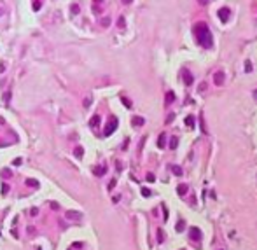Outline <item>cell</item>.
<instances>
[{
    "label": "cell",
    "instance_id": "cell-1",
    "mask_svg": "<svg viewBox=\"0 0 257 250\" xmlns=\"http://www.w3.org/2000/svg\"><path fill=\"white\" fill-rule=\"evenodd\" d=\"M194 35L198 38V42H199V46H203V47H206V49H210L212 46H213V37L210 33V28L205 25V23H198L196 26H194Z\"/></svg>",
    "mask_w": 257,
    "mask_h": 250
},
{
    "label": "cell",
    "instance_id": "cell-2",
    "mask_svg": "<svg viewBox=\"0 0 257 250\" xmlns=\"http://www.w3.org/2000/svg\"><path fill=\"white\" fill-rule=\"evenodd\" d=\"M65 217L68 219V220H72V222H80L82 219H84V215L80 214V212H77V210H68Z\"/></svg>",
    "mask_w": 257,
    "mask_h": 250
},
{
    "label": "cell",
    "instance_id": "cell-3",
    "mask_svg": "<svg viewBox=\"0 0 257 250\" xmlns=\"http://www.w3.org/2000/svg\"><path fill=\"white\" fill-rule=\"evenodd\" d=\"M115 128H117V119H115V117H110V122L107 124V128H105V137L112 135V133L115 131Z\"/></svg>",
    "mask_w": 257,
    "mask_h": 250
},
{
    "label": "cell",
    "instance_id": "cell-4",
    "mask_svg": "<svg viewBox=\"0 0 257 250\" xmlns=\"http://www.w3.org/2000/svg\"><path fill=\"white\" fill-rule=\"evenodd\" d=\"M219 19L222 21V23H227V19H229V9L227 7H222V9H219Z\"/></svg>",
    "mask_w": 257,
    "mask_h": 250
},
{
    "label": "cell",
    "instance_id": "cell-5",
    "mask_svg": "<svg viewBox=\"0 0 257 250\" xmlns=\"http://www.w3.org/2000/svg\"><path fill=\"white\" fill-rule=\"evenodd\" d=\"M189 236H191L194 241H199V240H201V231H199L198 227H191V229H189Z\"/></svg>",
    "mask_w": 257,
    "mask_h": 250
},
{
    "label": "cell",
    "instance_id": "cell-6",
    "mask_svg": "<svg viewBox=\"0 0 257 250\" xmlns=\"http://www.w3.org/2000/svg\"><path fill=\"white\" fill-rule=\"evenodd\" d=\"M224 79H226V73H224L222 70H219L215 75H213V82H215L217 86H222V84H224Z\"/></svg>",
    "mask_w": 257,
    "mask_h": 250
},
{
    "label": "cell",
    "instance_id": "cell-7",
    "mask_svg": "<svg viewBox=\"0 0 257 250\" xmlns=\"http://www.w3.org/2000/svg\"><path fill=\"white\" fill-rule=\"evenodd\" d=\"M182 77H184V84H185V86H191L192 80H194V79H192V73H191L189 70H184L182 72Z\"/></svg>",
    "mask_w": 257,
    "mask_h": 250
},
{
    "label": "cell",
    "instance_id": "cell-8",
    "mask_svg": "<svg viewBox=\"0 0 257 250\" xmlns=\"http://www.w3.org/2000/svg\"><path fill=\"white\" fill-rule=\"evenodd\" d=\"M131 124H133V126H137V128H138V126H144V124H145V119H144V117H140V115H135V117L131 119Z\"/></svg>",
    "mask_w": 257,
    "mask_h": 250
},
{
    "label": "cell",
    "instance_id": "cell-9",
    "mask_svg": "<svg viewBox=\"0 0 257 250\" xmlns=\"http://www.w3.org/2000/svg\"><path fill=\"white\" fill-rule=\"evenodd\" d=\"M184 122H185V126H187V128H191V130H192V128H194V124H196V119H194V115H187Z\"/></svg>",
    "mask_w": 257,
    "mask_h": 250
},
{
    "label": "cell",
    "instance_id": "cell-10",
    "mask_svg": "<svg viewBox=\"0 0 257 250\" xmlns=\"http://www.w3.org/2000/svg\"><path fill=\"white\" fill-rule=\"evenodd\" d=\"M164 145H166V135H164V133H161V135H159V140H157V147H159V149H163Z\"/></svg>",
    "mask_w": 257,
    "mask_h": 250
},
{
    "label": "cell",
    "instance_id": "cell-11",
    "mask_svg": "<svg viewBox=\"0 0 257 250\" xmlns=\"http://www.w3.org/2000/svg\"><path fill=\"white\" fill-rule=\"evenodd\" d=\"M175 102V93L173 91H168L166 93V105H170V103H173Z\"/></svg>",
    "mask_w": 257,
    "mask_h": 250
},
{
    "label": "cell",
    "instance_id": "cell-12",
    "mask_svg": "<svg viewBox=\"0 0 257 250\" xmlns=\"http://www.w3.org/2000/svg\"><path fill=\"white\" fill-rule=\"evenodd\" d=\"M187 191H189V187H187L185 184H180V185L177 187V192H179V196H184V194H185Z\"/></svg>",
    "mask_w": 257,
    "mask_h": 250
},
{
    "label": "cell",
    "instance_id": "cell-13",
    "mask_svg": "<svg viewBox=\"0 0 257 250\" xmlns=\"http://www.w3.org/2000/svg\"><path fill=\"white\" fill-rule=\"evenodd\" d=\"M100 26L109 28V26H110V18H107V16H105V18H102V19H100Z\"/></svg>",
    "mask_w": 257,
    "mask_h": 250
},
{
    "label": "cell",
    "instance_id": "cell-14",
    "mask_svg": "<svg viewBox=\"0 0 257 250\" xmlns=\"http://www.w3.org/2000/svg\"><path fill=\"white\" fill-rule=\"evenodd\" d=\"M98 122H100V115L96 114V115H93V117H91V121H89V126H91V128H95Z\"/></svg>",
    "mask_w": 257,
    "mask_h": 250
},
{
    "label": "cell",
    "instance_id": "cell-15",
    "mask_svg": "<svg viewBox=\"0 0 257 250\" xmlns=\"http://www.w3.org/2000/svg\"><path fill=\"white\" fill-rule=\"evenodd\" d=\"M73 154H75V157H79V159H80V157L84 156V149H82V147H75Z\"/></svg>",
    "mask_w": 257,
    "mask_h": 250
},
{
    "label": "cell",
    "instance_id": "cell-16",
    "mask_svg": "<svg viewBox=\"0 0 257 250\" xmlns=\"http://www.w3.org/2000/svg\"><path fill=\"white\" fill-rule=\"evenodd\" d=\"M2 177H4V179H11V177H12V172H11L9 168H4V170H2Z\"/></svg>",
    "mask_w": 257,
    "mask_h": 250
},
{
    "label": "cell",
    "instance_id": "cell-17",
    "mask_svg": "<svg viewBox=\"0 0 257 250\" xmlns=\"http://www.w3.org/2000/svg\"><path fill=\"white\" fill-rule=\"evenodd\" d=\"M79 11H80L79 4H72V5H70V12H72V14H79Z\"/></svg>",
    "mask_w": 257,
    "mask_h": 250
},
{
    "label": "cell",
    "instance_id": "cell-18",
    "mask_svg": "<svg viewBox=\"0 0 257 250\" xmlns=\"http://www.w3.org/2000/svg\"><path fill=\"white\" fill-rule=\"evenodd\" d=\"M93 172H95V175H100V177H102V175L105 173V168H103V166H98V168H95Z\"/></svg>",
    "mask_w": 257,
    "mask_h": 250
},
{
    "label": "cell",
    "instance_id": "cell-19",
    "mask_svg": "<svg viewBox=\"0 0 257 250\" xmlns=\"http://www.w3.org/2000/svg\"><path fill=\"white\" fill-rule=\"evenodd\" d=\"M117 26H119V28H124V26H126V19H124L122 16L117 19Z\"/></svg>",
    "mask_w": 257,
    "mask_h": 250
},
{
    "label": "cell",
    "instance_id": "cell-20",
    "mask_svg": "<svg viewBox=\"0 0 257 250\" xmlns=\"http://www.w3.org/2000/svg\"><path fill=\"white\" fill-rule=\"evenodd\" d=\"M142 194H144L145 198H150V196H152V192H150V189H147V187H142Z\"/></svg>",
    "mask_w": 257,
    "mask_h": 250
},
{
    "label": "cell",
    "instance_id": "cell-21",
    "mask_svg": "<svg viewBox=\"0 0 257 250\" xmlns=\"http://www.w3.org/2000/svg\"><path fill=\"white\" fill-rule=\"evenodd\" d=\"M184 224H185V222H184V220H180V222H179V224H177V233H182L184 229H185V226H184Z\"/></svg>",
    "mask_w": 257,
    "mask_h": 250
},
{
    "label": "cell",
    "instance_id": "cell-22",
    "mask_svg": "<svg viewBox=\"0 0 257 250\" xmlns=\"http://www.w3.org/2000/svg\"><path fill=\"white\" fill-rule=\"evenodd\" d=\"M245 72H252V61L250 60L245 61Z\"/></svg>",
    "mask_w": 257,
    "mask_h": 250
},
{
    "label": "cell",
    "instance_id": "cell-23",
    "mask_svg": "<svg viewBox=\"0 0 257 250\" xmlns=\"http://www.w3.org/2000/svg\"><path fill=\"white\" fill-rule=\"evenodd\" d=\"M177 145H179V140H177V137H173L172 142H170V147H172V149H177Z\"/></svg>",
    "mask_w": 257,
    "mask_h": 250
},
{
    "label": "cell",
    "instance_id": "cell-24",
    "mask_svg": "<svg viewBox=\"0 0 257 250\" xmlns=\"http://www.w3.org/2000/svg\"><path fill=\"white\" fill-rule=\"evenodd\" d=\"M0 191H2V194H7V192H9V185H7V184H2V185H0Z\"/></svg>",
    "mask_w": 257,
    "mask_h": 250
},
{
    "label": "cell",
    "instance_id": "cell-25",
    "mask_svg": "<svg viewBox=\"0 0 257 250\" xmlns=\"http://www.w3.org/2000/svg\"><path fill=\"white\" fill-rule=\"evenodd\" d=\"M26 184H28V185H32V187H38V182H37V180H33V179H28V180H26Z\"/></svg>",
    "mask_w": 257,
    "mask_h": 250
},
{
    "label": "cell",
    "instance_id": "cell-26",
    "mask_svg": "<svg viewBox=\"0 0 257 250\" xmlns=\"http://www.w3.org/2000/svg\"><path fill=\"white\" fill-rule=\"evenodd\" d=\"M172 168H173V173H175V175H179V177L182 175V170H180V166H172Z\"/></svg>",
    "mask_w": 257,
    "mask_h": 250
},
{
    "label": "cell",
    "instance_id": "cell-27",
    "mask_svg": "<svg viewBox=\"0 0 257 250\" xmlns=\"http://www.w3.org/2000/svg\"><path fill=\"white\" fill-rule=\"evenodd\" d=\"M121 102H122V103H124V107H128V108L131 107V102H130V100H128V98H121Z\"/></svg>",
    "mask_w": 257,
    "mask_h": 250
},
{
    "label": "cell",
    "instance_id": "cell-28",
    "mask_svg": "<svg viewBox=\"0 0 257 250\" xmlns=\"http://www.w3.org/2000/svg\"><path fill=\"white\" fill-rule=\"evenodd\" d=\"M4 100H5V103H9V102H11V91H7V93L4 95Z\"/></svg>",
    "mask_w": 257,
    "mask_h": 250
},
{
    "label": "cell",
    "instance_id": "cell-29",
    "mask_svg": "<svg viewBox=\"0 0 257 250\" xmlns=\"http://www.w3.org/2000/svg\"><path fill=\"white\" fill-rule=\"evenodd\" d=\"M156 177H154V173H147V182H154Z\"/></svg>",
    "mask_w": 257,
    "mask_h": 250
},
{
    "label": "cell",
    "instance_id": "cell-30",
    "mask_svg": "<svg viewBox=\"0 0 257 250\" xmlns=\"http://www.w3.org/2000/svg\"><path fill=\"white\" fill-rule=\"evenodd\" d=\"M173 119H175V114H170V115L166 117V124H170V122H172Z\"/></svg>",
    "mask_w": 257,
    "mask_h": 250
},
{
    "label": "cell",
    "instance_id": "cell-31",
    "mask_svg": "<svg viewBox=\"0 0 257 250\" xmlns=\"http://www.w3.org/2000/svg\"><path fill=\"white\" fill-rule=\"evenodd\" d=\"M157 236H159V238H157V240H159V243H161V241H163V240H164V234H163V231H161V229H159V231H157Z\"/></svg>",
    "mask_w": 257,
    "mask_h": 250
},
{
    "label": "cell",
    "instance_id": "cell-32",
    "mask_svg": "<svg viewBox=\"0 0 257 250\" xmlns=\"http://www.w3.org/2000/svg\"><path fill=\"white\" fill-rule=\"evenodd\" d=\"M40 5H42V4H40L38 0H37V2H33V11H38V9H40Z\"/></svg>",
    "mask_w": 257,
    "mask_h": 250
},
{
    "label": "cell",
    "instance_id": "cell-33",
    "mask_svg": "<svg viewBox=\"0 0 257 250\" xmlns=\"http://www.w3.org/2000/svg\"><path fill=\"white\" fill-rule=\"evenodd\" d=\"M49 205H51V208H54V210H58V208H60V205H58L56 201H51Z\"/></svg>",
    "mask_w": 257,
    "mask_h": 250
},
{
    "label": "cell",
    "instance_id": "cell-34",
    "mask_svg": "<svg viewBox=\"0 0 257 250\" xmlns=\"http://www.w3.org/2000/svg\"><path fill=\"white\" fill-rule=\"evenodd\" d=\"M91 105V98H88V100H84V107H89Z\"/></svg>",
    "mask_w": 257,
    "mask_h": 250
},
{
    "label": "cell",
    "instance_id": "cell-35",
    "mask_svg": "<svg viewBox=\"0 0 257 250\" xmlns=\"http://www.w3.org/2000/svg\"><path fill=\"white\" fill-rule=\"evenodd\" d=\"M14 164H16V166H19V164H21V159H19V157H18V159H14Z\"/></svg>",
    "mask_w": 257,
    "mask_h": 250
},
{
    "label": "cell",
    "instance_id": "cell-36",
    "mask_svg": "<svg viewBox=\"0 0 257 250\" xmlns=\"http://www.w3.org/2000/svg\"><path fill=\"white\" fill-rule=\"evenodd\" d=\"M114 185H115V180H112V182L109 184V189H114Z\"/></svg>",
    "mask_w": 257,
    "mask_h": 250
},
{
    "label": "cell",
    "instance_id": "cell-37",
    "mask_svg": "<svg viewBox=\"0 0 257 250\" xmlns=\"http://www.w3.org/2000/svg\"><path fill=\"white\" fill-rule=\"evenodd\" d=\"M2 72H5V65H4V63H0V73H2Z\"/></svg>",
    "mask_w": 257,
    "mask_h": 250
},
{
    "label": "cell",
    "instance_id": "cell-38",
    "mask_svg": "<svg viewBox=\"0 0 257 250\" xmlns=\"http://www.w3.org/2000/svg\"><path fill=\"white\" fill-rule=\"evenodd\" d=\"M30 214H32V215H37V214H38V210H37V208H32V212H30Z\"/></svg>",
    "mask_w": 257,
    "mask_h": 250
},
{
    "label": "cell",
    "instance_id": "cell-39",
    "mask_svg": "<svg viewBox=\"0 0 257 250\" xmlns=\"http://www.w3.org/2000/svg\"><path fill=\"white\" fill-rule=\"evenodd\" d=\"M198 2H199L201 5H206V2H208V0H198Z\"/></svg>",
    "mask_w": 257,
    "mask_h": 250
},
{
    "label": "cell",
    "instance_id": "cell-40",
    "mask_svg": "<svg viewBox=\"0 0 257 250\" xmlns=\"http://www.w3.org/2000/svg\"><path fill=\"white\" fill-rule=\"evenodd\" d=\"M122 4H131V0H122Z\"/></svg>",
    "mask_w": 257,
    "mask_h": 250
},
{
    "label": "cell",
    "instance_id": "cell-41",
    "mask_svg": "<svg viewBox=\"0 0 257 250\" xmlns=\"http://www.w3.org/2000/svg\"><path fill=\"white\" fill-rule=\"evenodd\" d=\"M254 96H255V100H257V89H255V91H254Z\"/></svg>",
    "mask_w": 257,
    "mask_h": 250
},
{
    "label": "cell",
    "instance_id": "cell-42",
    "mask_svg": "<svg viewBox=\"0 0 257 250\" xmlns=\"http://www.w3.org/2000/svg\"><path fill=\"white\" fill-rule=\"evenodd\" d=\"M2 14H4V11H2V9H0V16H2Z\"/></svg>",
    "mask_w": 257,
    "mask_h": 250
},
{
    "label": "cell",
    "instance_id": "cell-43",
    "mask_svg": "<svg viewBox=\"0 0 257 250\" xmlns=\"http://www.w3.org/2000/svg\"><path fill=\"white\" fill-rule=\"evenodd\" d=\"M95 2H102V0H95Z\"/></svg>",
    "mask_w": 257,
    "mask_h": 250
},
{
    "label": "cell",
    "instance_id": "cell-44",
    "mask_svg": "<svg viewBox=\"0 0 257 250\" xmlns=\"http://www.w3.org/2000/svg\"><path fill=\"white\" fill-rule=\"evenodd\" d=\"M37 250H40V248H37Z\"/></svg>",
    "mask_w": 257,
    "mask_h": 250
},
{
    "label": "cell",
    "instance_id": "cell-45",
    "mask_svg": "<svg viewBox=\"0 0 257 250\" xmlns=\"http://www.w3.org/2000/svg\"><path fill=\"white\" fill-rule=\"evenodd\" d=\"M70 250H72V248H70Z\"/></svg>",
    "mask_w": 257,
    "mask_h": 250
}]
</instances>
